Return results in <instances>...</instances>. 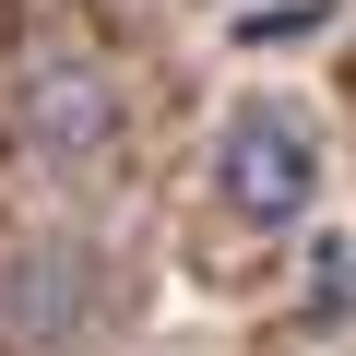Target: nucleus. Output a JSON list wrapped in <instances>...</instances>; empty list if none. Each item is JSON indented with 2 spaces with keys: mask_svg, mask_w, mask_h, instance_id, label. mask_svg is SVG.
<instances>
[{
  "mask_svg": "<svg viewBox=\"0 0 356 356\" xmlns=\"http://www.w3.org/2000/svg\"><path fill=\"white\" fill-rule=\"evenodd\" d=\"M13 143H24L48 178L107 166V154L131 143V95H119V72H107L95 48H36V60L13 72Z\"/></svg>",
  "mask_w": 356,
  "mask_h": 356,
  "instance_id": "nucleus-1",
  "label": "nucleus"
},
{
  "mask_svg": "<svg viewBox=\"0 0 356 356\" xmlns=\"http://www.w3.org/2000/svg\"><path fill=\"white\" fill-rule=\"evenodd\" d=\"M214 191H226V214H250V226H297L309 191H321V131H309L285 95H238L226 131H214Z\"/></svg>",
  "mask_w": 356,
  "mask_h": 356,
  "instance_id": "nucleus-2",
  "label": "nucleus"
},
{
  "mask_svg": "<svg viewBox=\"0 0 356 356\" xmlns=\"http://www.w3.org/2000/svg\"><path fill=\"white\" fill-rule=\"evenodd\" d=\"M107 321V261L83 238H24L0 250V344L13 356H60Z\"/></svg>",
  "mask_w": 356,
  "mask_h": 356,
  "instance_id": "nucleus-3",
  "label": "nucleus"
}]
</instances>
